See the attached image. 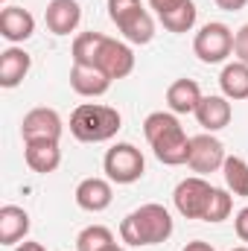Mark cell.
Masks as SVG:
<instances>
[{"instance_id": "obj_12", "label": "cell", "mask_w": 248, "mask_h": 251, "mask_svg": "<svg viewBox=\"0 0 248 251\" xmlns=\"http://www.w3.org/2000/svg\"><path fill=\"white\" fill-rule=\"evenodd\" d=\"M35 32V18L24 6H3L0 12V35L9 44H24Z\"/></svg>"}, {"instance_id": "obj_18", "label": "cell", "mask_w": 248, "mask_h": 251, "mask_svg": "<svg viewBox=\"0 0 248 251\" xmlns=\"http://www.w3.org/2000/svg\"><path fill=\"white\" fill-rule=\"evenodd\" d=\"M201 88L196 79H175L167 88V105L173 114H196L198 102H201Z\"/></svg>"}, {"instance_id": "obj_2", "label": "cell", "mask_w": 248, "mask_h": 251, "mask_svg": "<svg viewBox=\"0 0 248 251\" xmlns=\"http://www.w3.org/2000/svg\"><path fill=\"white\" fill-rule=\"evenodd\" d=\"M143 134L155 152V158L167 167H181L190 158V137L184 126L178 123V114L173 111H152L143 120Z\"/></svg>"}, {"instance_id": "obj_13", "label": "cell", "mask_w": 248, "mask_h": 251, "mask_svg": "<svg viewBox=\"0 0 248 251\" xmlns=\"http://www.w3.org/2000/svg\"><path fill=\"white\" fill-rule=\"evenodd\" d=\"M44 21L53 35H70L82 21V6L79 0H50L44 9Z\"/></svg>"}, {"instance_id": "obj_3", "label": "cell", "mask_w": 248, "mask_h": 251, "mask_svg": "<svg viewBox=\"0 0 248 251\" xmlns=\"http://www.w3.org/2000/svg\"><path fill=\"white\" fill-rule=\"evenodd\" d=\"M173 216L164 204H140L134 207L123 222H120V240L131 249H146V246H161L173 237Z\"/></svg>"}, {"instance_id": "obj_20", "label": "cell", "mask_w": 248, "mask_h": 251, "mask_svg": "<svg viewBox=\"0 0 248 251\" xmlns=\"http://www.w3.org/2000/svg\"><path fill=\"white\" fill-rule=\"evenodd\" d=\"M196 18H198V9L193 0H175L173 6H167L164 12H158V21L164 24V29L175 32V35H184L196 26Z\"/></svg>"}, {"instance_id": "obj_25", "label": "cell", "mask_w": 248, "mask_h": 251, "mask_svg": "<svg viewBox=\"0 0 248 251\" xmlns=\"http://www.w3.org/2000/svg\"><path fill=\"white\" fill-rule=\"evenodd\" d=\"M234 56H237V62L248 64V24L240 26L237 35H234Z\"/></svg>"}, {"instance_id": "obj_24", "label": "cell", "mask_w": 248, "mask_h": 251, "mask_svg": "<svg viewBox=\"0 0 248 251\" xmlns=\"http://www.w3.org/2000/svg\"><path fill=\"white\" fill-rule=\"evenodd\" d=\"M234 210V196L231 190L213 187L210 193V201H207V210H204V222H225Z\"/></svg>"}, {"instance_id": "obj_21", "label": "cell", "mask_w": 248, "mask_h": 251, "mask_svg": "<svg viewBox=\"0 0 248 251\" xmlns=\"http://www.w3.org/2000/svg\"><path fill=\"white\" fill-rule=\"evenodd\" d=\"M219 88H222V97H228L234 102L248 100V64L246 62L225 64L222 73H219Z\"/></svg>"}, {"instance_id": "obj_1", "label": "cell", "mask_w": 248, "mask_h": 251, "mask_svg": "<svg viewBox=\"0 0 248 251\" xmlns=\"http://www.w3.org/2000/svg\"><path fill=\"white\" fill-rule=\"evenodd\" d=\"M73 64L99 67L111 79H125L134 70V53L128 44L102 32H82L73 38Z\"/></svg>"}, {"instance_id": "obj_29", "label": "cell", "mask_w": 248, "mask_h": 251, "mask_svg": "<svg viewBox=\"0 0 248 251\" xmlns=\"http://www.w3.org/2000/svg\"><path fill=\"white\" fill-rule=\"evenodd\" d=\"M15 251H47V249H44L41 243H32V240H26V243H21Z\"/></svg>"}, {"instance_id": "obj_4", "label": "cell", "mask_w": 248, "mask_h": 251, "mask_svg": "<svg viewBox=\"0 0 248 251\" xmlns=\"http://www.w3.org/2000/svg\"><path fill=\"white\" fill-rule=\"evenodd\" d=\"M120 128H123L120 111L102 102H82L70 114V134L82 143H105L117 137Z\"/></svg>"}, {"instance_id": "obj_10", "label": "cell", "mask_w": 248, "mask_h": 251, "mask_svg": "<svg viewBox=\"0 0 248 251\" xmlns=\"http://www.w3.org/2000/svg\"><path fill=\"white\" fill-rule=\"evenodd\" d=\"M62 131H64V123L56 108H32L21 120V137H24V143H32V140H56L59 143Z\"/></svg>"}, {"instance_id": "obj_27", "label": "cell", "mask_w": 248, "mask_h": 251, "mask_svg": "<svg viewBox=\"0 0 248 251\" xmlns=\"http://www.w3.org/2000/svg\"><path fill=\"white\" fill-rule=\"evenodd\" d=\"M219 9H225V12H240V9H246L248 0H213Z\"/></svg>"}, {"instance_id": "obj_14", "label": "cell", "mask_w": 248, "mask_h": 251, "mask_svg": "<svg viewBox=\"0 0 248 251\" xmlns=\"http://www.w3.org/2000/svg\"><path fill=\"white\" fill-rule=\"evenodd\" d=\"M111 76L102 73L99 67H88V64H73L70 67V88L79 97H102L111 88Z\"/></svg>"}, {"instance_id": "obj_26", "label": "cell", "mask_w": 248, "mask_h": 251, "mask_svg": "<svg viewBox=\"0 0 248 251\" xmlns=\"http://www.w3.org/2000/svg\"><path fill=\"white\" fill-rule=\"evenodd\" d=\"M234 231H237V237L248 243V207H243L240 213H237V219H234Z\"/></svg>"}, {"instance_id": "obj_7", "label": "cell", "mask_w": 248, "mask_h": 251, "mask_svg": "<svg viewBox=\"0 0 248 251\" xmlns=\"http://www.w3.org/2000/svg\"><path fill=\"white\" fill-rule=\"evenodd\" d=\"M193 53L198 56V62H204V64L225 62L234 53V32H231V26L222 24V21L204 24L196 32V38H193Z\"/></svg>"}, {"instance_id": "obj_11", "label": "cell", "mask_w": 248, "mask_h": 251, "mask_svg": "<svg viewBox=\"0 0 248 251\" xmlns=\"http://www.w3.org/2000/svg\"><path fill=\"white\" fill-rule=\"evenodd\" d=\"M76 204L82 207V210H88V213H102V210H108L111 207V201H114V190H111V181L108 178H82L79 184H76Z\"/></svg>"}, {"instance_id": "obj_9", "label": "cell", "mask_w": 248, "mask_h": 251, "mask_svg": "<svg viewBox=\"0 0 248 251\" xmlns=\"http://www.w3.org/2000/svg\"><path fill=\"white\" fill-rule=\"evenodd\" d=\"M225 146L216 134L204 131V134H196L190 137V158H187V167L196 173V176H210V173H219L222 164H225Z\"/></svg>"}, {"instance_id": "obj_15", "label": "cell", "mask_w": 248, "mask_h": 251, "mask_svg": "<svg viewBox=\"0 0 248 251\" xmlns=\"http://www.w3.org/2000/svg\"><path fill=\"white\" fill-rule=\"evenodd\" d=\"M24 158L32 173L50 176L62 164V149L56 140H32V143H24Z\"/></svg>"}, {"instance_id": "obj_30", "label": "cell", "mask_w": 248, "mask_h": 251, "mask_svg": "<svg viewBox=\"0 0 248 251\" xmlns=\"http://www.w3.org/2000/svg\"><path fill=\"white\" fill-rule=\"evenodd\" d=\"M173 3H175V0H149V6L155 9V15H158V12H164V9H167V6H173Z\"/></svg>"}, {"instance_id": "obj_31", "label": "cell", "mask_w": 248, "mask_h": 251, "mask_svg": "<svg viewBox=\"0 0 248 251\" xmlns=\"http://www.w3.org/2000/svg\"><path fill=\"white\" fill-rule=\"evenodd\" d=\"M105 251H125V249H123V246H117V243H114V246H108Z\"/></svg>"}, {"instance_id": "obj_28", "label": "cell", "mask_w": 248, "mask_h": 251, "mask_svg": "<svg viewBox=\"0 0 248 251\" xmlns=\"http://www.w3.org/2000/svg\"><path fill=\"white\" fill-rule=\"evenodd\" d=\"M181 251H216L210 243H204V240H193V243H187Z\"/></svg>"}, {"instance_id": "obj_17", "label": "cell", "mask_w": 248, "mask_h": 251, "mask_svg": "<svg viewBox=\"0 0 248 251\" xmlns=\"http://www.w3.org/2000/svg\"><path fill=\"white\" fill-rule=\"evenodd\" d=\"M29 67H32V59H29V53L24 47L12 44L9 50H3L0 53V88H6V91L18 88L26 79Z\"/></svg>"}, {"instance_id": "obj_6", "label": "cell", "mask_w": 248, "mask_h": 251, "mask_svg": "<svg viewBox=\"0 0 248 251\" xmlns=\"http://www.w3.org/2000/svg\"><path fill=\"white\" fill-rule=\"evenodd\" d=\"M102 167H105L108 181H114V184H134V181H140V176L146 173L143 152H140L134 143H114V146L105 152Z\"/></svg>"}, {"instance_id": "obj_16", "label": "cell", "mask_w": 248, "mask_h": 251, "mask_svg": "<svg viewBox=\"0 0 248 251\" xmlns=\"http://www.w3.org/2000/svg\"><path fill=\"white\" fill-rule=\"evenodd\" d=\"M196 120H198V126L204 131H210V134L222 131L225 126L231 123V100L228 97H216V94L201 97V102L196 108Z\"/></svg>"}, {"instance_id": "obj_8", "label": "cell", "mask_w": 248, "mask_h": 251, "mask_svg": "<svg viewBox=\"0 0 248 251\" xmlns=\"http://www.w3.org/2000/svg\"><path fill=\"white\" fill-rule=\"evenodd\" d=\"M210 193H213V184L204 181V176H190L184 181H178V187L173 193L175 210L184 219H201L204 222V210H207Z\"/></svg>"}, {"instance_id": "obj_5", "label": "cell", "mask_w": 248, "mask_h": 251, "mask_svg": "<svg viewBox=\"0 0 248 251\" xmlns=\"http://www.w3.org/2000/svg\"><path fill=\"white\" fill-rule=\"evenodd\" d=\"M108 18L128 44H149L155 38V21L140 0H108Z\"/></svg>"}, {"instance_id": "obj_22", "label": "cell", "mask_w": 248, "mask_h": 251, "mask_svg": "<svg viewBox=\"0 0 248 251\" xmlns=\"http://www.w3.org/2000/svg\"><path fill=\"white\" fill-rule=\"evenodd\" d=\"M222 176H225V190H231V196H248V161L240 155H228L222 164Z\"/></svg>"}, {"instance_id": "obj_32", "label": "cell", "mask_w": 248, "mask_h": 251, "mask_svg": "<svg viewBox=\"0 0 248 251\" xmlns=\"http://www.w3.org/2000/svg\"><path fill=\"white\" fill-rule=\"evenodd\" d=\"M231 251H248V246H240V249H231Z\"/></svg>"}, {"instance_id": "obj_19", "label": "cell", "mask_w": 248, "mask_h": 251, "mask_svg": "<svg viewBox=\"0 0 248 251\" xmlns=\"http://www.w3.org/2000/svg\"><path fill=\"white\" fill-rule=\"evenodd\" d=\"M29 234V213L18 204L0 207V246H15Z\"/></svg>"}, {"instance_id": "obj_23", "label": "cell", "mask_w": 248, "mask_h": 251, "mask_svg": "<svg viewBox=\"0 0 248 251\" xmlns=\"http://www.w3.org/2000/svg\"><path fill=\"white\" fill-rule=\"evenodd\" d=\"M114 246V234L105 225H88L76 237V251H105Z\"/></svg>"}]
</instances>
